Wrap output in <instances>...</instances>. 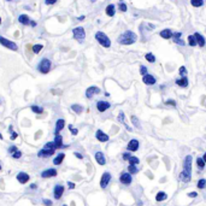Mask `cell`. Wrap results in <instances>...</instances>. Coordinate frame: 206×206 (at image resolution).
I'll return each mask as SVG.
<instances>
[{
    "mask_svg": "<svg viewBox=\"0 0 206 206\" xmlns=\"http://www.w3.org/2000/svg\"><path fill=\"white\" fill-rule=\"evenodd\" d=\"M137 40V35L131 32V30H126L123 34H121L118 36V41L121 45H133L135 41Z\"/></svg>",
    "mask_w": 206,
    "mask_h": 206,
    "instance_id": "1",
    "label": "cell"
},
{
    "mask_svg": "<svg viewBox=\"0 0 206 206\" xmlns=\"http://www.w3.org/2000/svg\"><path fill=\"white\" fill-rule=\"evenodd\" d=\"M190 169H192V157L188 156L186 157V160H185V170L180 175V177L182 179L183 182H188L190 180Z\"/></svg>",
    "mask_w": 206,
    "mask_h": 206,
    "instance_id": "2",
    "label": "cell"
},
{
    "mask_svg": "<svg viewBox=\"0 0 206 206\" xmlns=\"http://www.w3.org/2000/svg\"><path fill=\"white\" fill-rule=\"evenodd\" d=\"M95 39H97V41H98L103 47H105V48L111 47V40L109 39V36H107L105 33L98 32V33L95 34Z\"/></svg>",
    "mask_w": 206,
    "mask_h": 206,
    "instance_id": "3",
    "label": "cell"
},
{
    "mask_svg": "<svg viewBox=\"0 0 206 206\" xmlns=\"http://www.w3.org/2000/svg\"><path fill=\"white\" fill-rule=\"evenodd\" d=\"M55 151V147H54V143L53 142H48L46 143V146L44 148L39 152V156L40 157H48V156H52Z\"/></svg>",
    "mask_w": 206,
    "mask_h": 206,
    "instance_id": "4",
    "label": "cell"
},
{
    "mask_svg": "<svg viewBox=\"0 0 206 206\" xmlns=\"http://www.w3.org/2000/svg\"><path fill=\"white\" fill-rule=\"evenodd\" d=\"M72 35H74V39L77 40L78 42H83V40L86 39V32L82 27H77L72 29Z\"/></svg>",
    "mask_w": 206,
    "mask_h": 206,
    "instance_id": "5",
    "label": "cell"
},
{
    "mask_svg": "<svg viewBox=\"0 0 206 206\" xmlns=\"http://www.w3.org/2000/svg\"><path fill=\"white\" fill-rule=\"evenodd\" d=\"M51 65H52V64H51V61L47 59V58H44V59L40 62L38 69H39V71H40L41 74H47V72L51 70Z\"/></svg>",
    "mask_w": 206,
    "mask_h": 206,
    "instance_id": "6",
    "label": "cell"
},
{
    "mask_svg": "<svg viewBox=\"0 0 206 206\" xmlns=\"http://www.w3.org/2000/svg\"><path fill=\"white\" fill-rule=\"evenodd\" d=\"M142 82L147 86H153V84L157 83V78L151 74H146V75L142 76Z\"/></svg>",
    "mask_w": 206,
    "mask_h": 206,
    "instance_id": "7",
    "label": "cell"
},
{
    "mask_svg": "<svg viewBox=\"0 0 206 206\" xmlns=\"http://www.w3.org/2000/svg\"><path fill=\"white\" fill-rule=\"evenodd\" d=\"M0 44H1L3 46H5L6 48H10V49H12V51H17V45H16L15 42H12V41H10V40L3 38V36H0Z\"/></svg>",
    "mask_w": 206,
    "mask_h": 206,
    "instance_id": "8",
    "label": "cell"
},
{
    "mask_svg": "<svg viewBox=\"0 0 206 206\" xmlns=\"http://www.w3.org/2000/svg\"><path fill=\"white\" fill-rule=\"evenodd\" d=\"M98 93H100V89L98 87H95V86H92V87H89L88 89L86 91V97L88 98V99H91V98H93L95 94H98Z\"/></svg>",
    "mask_w": 206,
    "mask_h": 206,
    "instance_id": "9",
    "label": "cell"
},
{
    "mask_svg": "<svg viewBox=\"0 0 206 206\" xmlns=\"http://www.w3.org/2000/svg\"><path fill=\"white\" fill-rule=\"evenodd\" d=\"M110 103H107V101H103V100H100V101H98L97 103V109H98V111L99 112H105L107 109H110Z\"/></svg>",
    "mask_w": 206,
    "mask_h": 206,
    "instance_id": "10",
    "label": "cell"
},
{
    "mask_svg": "<svg viewBox=\"0 0 206 206\" xmlns=\"http://www.w3.org/2000/svg\"><path fill=\"white\" fill-rule=\"evenodd\" d=\"M110 180H111V175H110L109 172H105V174L101 176V181H100L101 188H106L107 185H109V182H110Z\"/></svg>",
    "mask_w": 206,
    "mask_h": 206,
    "instance_id": "11",
    "label": "cell"
},
{
    "mask_svg": "<svg viewBox=\"0 0 206 206\" xmlns=\"http://www.w3.org/2000/svg\"><path fill=\"white\" fill-rule=\"evenodd\" d=\"M194 38H195V40H196V44H198V46L199 47H204L205 45H206V40H205V38L200 34V33H194Z\"/></svg>",
    "mask_w": 206,
    "mask_h": 206,
    "instance_id": "12",
    "label": "cell"
},
{
    "mask_svg": "<svg viewBox=\"0 0 206 206\" xmlns=\"http://www.w3.org/2000/svg\"><path fill=\"white\" fill-rule=\"evenodd\" d=\"M159 35H160L162 39H165V40L172 39V30H171V29H169V28L163 29V30L159 33Z\"/></svg>",
    "mask_w": 206,
    "mask_h": 206,
    "instance_id": "13",
    "label": "cell"
},
{
    "mask_svg": "<svg viewBox=\"0 0 206 206\" xmlns=\"http://www.w3.org/2000/svg\"><path fill=\"white\" fill-rule=\"evenodd\" d=\"M121 182L123 183V185H130L131 183V175L130 174H128V172H124V174H122L121 175Z\"/></svg>",
    "mask_w": 206,
    "mask_h": 206,
    "instance_id": "14",
    "label": "cell"
},
{
    "mask_svg": "<svg viewBox=\"0 0 206 206\" xmlns=\"http://www.w3.org/2000/svg\"><path fill=\"white\" fill-rule=\"evenodd\" d=\"M17 180L19 181V183L24 185V183H27V182L29 181V175L25 174V172H19V174L17 175Z\"/></svg>",
    "mask_w": 206,
    "mask_h": 206,
    "instance_id": "15",
    "label": "cell"
},
{
    "mask_svg": "<svg viewBox=\"0 0 206 206\" xmlns=\"http://www.w3.org/2000/svg\"><path fill=\"white\" fill-rule=\"evenodd\" d=\"M175 83L177 84L179 87L186 88V87H188V78H187L186 76H183V77H181V78H177V80H176Z\"/></svg>",
    "mask_w": 206,
    "mask_h": 206,
    "instance_id": "16",
    "label": "cell"
},
{
    "mask_svg": "<svg viewBox=\"0 0 206 206\" xmlns=\"http://www.w3.org/2000/svg\"><path fill=\"white\" fill-rule=\"evenodd\" d=\"M63 193H64V187L63 186H55V188H54V198L57 200L62 198Z\"/></svg>",
    "mask_w": 206,
    "mask_h": 206,
    "instance_id": "17",
    "label": "cell"
},
{
    "mask_svg": "<svg viewBox=\"0 0 206 206\" xmlns=\"http://www.w3.org/2000/svg\"><path fill=\"white\" fill-rule=\"evenodd\" d=\"M41 176H42V177H45V179H47V177H54V176H57V170L55 169H48V170L44 171L41 174Z\"/></svg>",
    "mask_w": 206,
    "mask_h": 206,
    "instance_id": "18",
    "label": "cell"
},
{
    "mask_svg": "<svg viewBox=\"0 0 206 206\" xmlns=\"http://www.w3.org/2000/svg\"><path fill=\"white\" fill-rule=\"evenodd\" d=\"M137 148H139V141L135 140V139L130 140V142L128 143V150L131 151V152H134V151H136Z\"/></svg>",
    "mask_w": 206,
    "mask_h": 206,
    "instance_id": "19",
    "label": "cell"
},
{
    "mask_svg": "<svg viewBox=\"0 0 206 206\" xmlns=\"http://www.w3.org/2000/svg\"><path fill=\"white\" fill-rule=\"evenodd\" d=\"M54 147H55V150H58V148H61V147L63 146V139H62V136L59 135V134H55V139H54Z\"/></svg>",
    "mask_w": 206,
    "mask_h": 206,
    "instance_id": "20",
    "label": "cell"
},
{
    "mask_svg": "<svg viewBox=\"0 0 206 206\" xmlns=\"http://www.w3.org/2000/svg\"><path fill=\"white\" fill-rule=\"evenodd\" d=\"M114 9H116V7H114V5H113V4L107 5V6H106V9H105L106 15H107L109 17H113V16H114V13H116V10H114Z\"/></svg>",
    "mask_w": 206,
    "mask_h": 206,
    "instance_id": "21",
    "label": "cell"
},
{
    "mask_svg": "<svg viewBox=\"0 0 206 206\" xmlns=\"http://www.w3.org/2000/svg\"><path fill=\"white\" fill-rule=\"evenodd\" d=\"M97 139L99 140V141H101V142H105V141H107L109 140V136L104 133V131H101V130H98L97 131Z\"/></svg>",
    "mask_w": 206,
    "mask_h": 206,
    "instance_id": "22",
    "label": "cell"
},
{
    "mask_svg": "<svg viewBox=\"0 0 206 206\" xmlns=\"http://www.w3.org/2000/svg\"><path fill=\"white\" fill-rule=\"evenodd\" d=\"M64 126H65V121L64 120H58L57 123H55V134L59 133L64 128Z\"/></svg>",
    "mask_w": 206,
    "mask_h": 206,
    "instance_id": "23",
    "label": "cell"
},
{
    "mask_svg": "<svg viewBox=\"0 0 206 206\" xmlns=\"http://www.w3.org/2000/svg\"><path fill=\"white\" fill-rule=\"evenodd\" d=\"M95 159H97V162H98L100 165H104V164L106 163L105 157H104V154H103L101 152H97V153H95Z\"/></svg>",
    "mask_w": 206,
    "mask_h": 206,
    "instance_id": "24",
    "label": "cell"
},
{
    "mask_svg": "<svg viewBox=\"0 0 206 206\" xmlns=\"http://www.w3.org/2000/svg\"><path fill=\"white\" fill-rule=\"evenodd\" d=\"M18 21H19V23H22V24H24V25H27V24L30 23V18H29L27 15H21V16L18 17Z\"/></svg>",
    "mask_w": 206,
    "mask_h": 206,
    "instance_id": "25",
    "label": "cell"
},
{
    "mask_svg": "<svg viewBox=\"0 0 206 206\" xmlns=\"http://www.w3.org/2000/svg\"><path fill=\"white\" fill-rule=\"evenodd\" d=\"M64 158H65V154H64V153H59V154L55 157V159L53 160V163H54L55 165H59V164H62V162H63Z\"/></svg>",
    "mask_w": 206,
    "mask_h": 206,
    "instance_id": "26",
    "label": "cell"
},
{
    "mask_svg": "<svg viewBox=\"0 0 206 206\" xmlns=\"http://www.w3.org/2000/svg\"><path fill=\"white\" fill-rule=\"evenodd\" d=\"M190 4L193 7H201L204 5V0H190Z\"/></svg>",
    "mask_w": 206,
    "mask_h": 206,
    "instance_id": "27",
    "label": "cell"
},
{
    "mask_svg": "<svg viewBox=\"0 0 206 206\" xmlns=\"http://www.w3.org/2000/svg\"><path fill=\"white\" fill-rule=\"evenodd\" d=\"M188 45H189V46H192V47L198 46V44H196V40H195L194 35H189V36H188Z\"/></svg>",
    "mask_w": 206,
    "mask_h": 206,
    "instance_id": "28",
    "label": "cell"
},
{
    "mask_svg": "<svg viewBox=\"0 0 206 206\" xmlns=\"http://www.w3.org/2000/svg\"><path fill=\"white\" fill-rule=\"evenodd\" d=\"M145 58H146V61L150 62V63H154V62H156V57H154L153 53H147V54L145 55Z\"/></svg>",
    "mask_w": 206,
    "mask_h": 206,
    "instance_id": "29",
    "label": "cell"
},
{
    "mask_svg": "<svg viewBox=\"0 0 206 206\" xmlns=\"http://www.w3.org/2000/svg\"><path fill=\"white\" fill-rule=\"evenodd\" d=\"M156 199H157V201H163V200H165V199H166V193H164V192L158 193L157 196H156Z\"/></svg>",
    "mask_w": 206,
    "mask_h": 206,
    "instance_id": "30",
    "label": "cell"
},
{
    "mask_svg": "<svg viewBox=\"0 0 206 206\" xmlns=\"http://www.w3.org/2000/svg\"><path fill=\"white\" fill-rule=\"evenodd\" d=\"M71 109H72V110H74L76 113H81V112L83 111V107H82L81 105H77V104L72 105V106H71Z\"/></svg>",
    "mask_w": 206,
    "mask_h": 206,
    "instance_id": "31",
    "label": "cell"
},
{
    "mask_svg": "<svg viewBox=\"0 0 206 206\" xmlns=\"http://www.w3.org/2000/svg\"><path fill=\"white\" fill-rule=\"evenodd\" d=\"M196 165H198L200 169H204V166H205L204 159H202V158H198V159H196Z\"/></svg>",
    "mask_w": 206,
    "mask_h": 206,
    "instance_id": "32",
    "label": "cell"
},
{
    "mask_svg": "<svg viewBox=\"0 0 206 206\" xmlns=\"http://www.w3.org/2000/svg\"><path fill=\"white\" fill-rule=\"evenodd\" d=\"M118 9H120V11H122V12H126V11L128 10V6H127V4H124V3H120V5H118Z\"/></svg>",
    "mask_w": 206,
    "mask_h": 206,
    "instance_id": "33",
    "label": "cell"
},
{
    "mask_svg": "<svg viewBox=\"0 0 206 206\" xmlns=\"http://www.w3.org/2000/svg\"><path fill=\"white\" fill-rule=\"evenodd\" d=\"M182 36V33L181 32H172V40L175 39H181Z\"/></svg>",
    "mask_w": 206,
    "mask_h": 206,
    "instance_id": "34",
    "label": "cell"
},
{
    "mask_svg": "<svg viewBox=\"0 0 206 206\" xmlns=\"http://www.w3.org/2000/svg\"><path fill=\"white\" fill-rule=\"evenodd\" d=\"M32 110H33L35 113H42V111H44L41 107H39V106H36V105H33V106H32Z\"/></svg>",
    "mask_w": 206,
    "mask_h": 206,
    "instance_id": "35",
    "label": "cell"
},
{
    "mask_svg": "<svg viewBox=\"0 0 206 206\" xmlns=\"http://www.w3.org/2000/svg\"><path fill=\"white\" fill-rule=\"evenodd\" d=\"M179 74H180L182 77L186 76V75H187V69H186V66H181L180 70H179Z\"/></svg>",
    "mask_w": 206,
    "mask_h": 206,
    "instance_id": "36",
    "label": "cell"
},
{
    "mask_svg": "<svg viewBox=\"0 0 206 206\" xmlns=\"http://www.w3.org/2000/svg\"><path fill=\"white\" fill-rule=\"evenodd\" d=\"M129 162H130V164H133V165H136V164H139V159L136 158V157H130L129 159H128Z\"/></svg>",
    "mask_w": 206,
    "mask_h": 206,
    "instance_id": "37",
    "label": "cell"
},
{
    "mask_svg": "<svg viewBox=\"0 0 206 206\" xmlns=\"http://www.w3.org/2000/svg\"><path fill=\"white\" fill-rule=\"evenodd\" d=\"M128 169H129V172H130V174H136V172H137L136 166H135V165H133V164H130Z\"/></svg>",
    "mask_w": 206,
    "mask_h": 206,
    "instance_id": "38",
    "label": "cell"
},
{
    "mask_svg": "<svg viewBox=\"0 0 206 206\" xmlns=\"http://www.w3.org/2000/svg\"><path fill=\"white\" fill-rule=\"evenodd\" d=\"M131 122H133V124L136 127V128H140V124H139V121H137V118H136V117L135 116H133L131 117Z\"/></svg>",
    "mask_w": 206,
    "mask_h": 206,
    "instance_id": "39",
    "label": "cell"
},
{
    "mask_svg": "<svg viewBox=\"0 0 206 206\" xmlns=\"http://www.w3.org/2000/svg\"><path fill=\"white\" fill-rule=\"evenodd\" d=\"M42 48H44V46H42V45H35V46H34V48H33V51H34L35 53H39V52H40Z\"/></svg>",
    "mask_w": 206,
    "mask_h": 206,
    "instance_id": "40",
    "label": "cell"
},
{
    "mask_svg": "<svg viewBox=\"0 0 206 206\" xmlns=\"http://www.w3.org/2000/svg\"><path fill=\"white\" fill-rule=\"evenodd\" d=\"M21 156H22V153H21V152L18 151V150H17V151H15V152L12 153V157H13L15 159H18V158H21Z\"/></svg>",
    "mask_w": 206,
    "mask_h": 206,
    "instance_id": "41",
    "label": "cell"
},
{
    "mask_svg": "<svg viewBox=\"0 0 206 206\" xmlns=\"http://www.w3.org/2000/svg\"><path fill=\"white\" fill-rule=\"evenodd\" d=\"M205 185H206V181H205L204 179H201V180L198 182V188H204Z\"/></svg>",
    "mask_w": 206,
    "mask_h": 206,
    "instance_id": "42",
    "label": "cell"
},
{
    "mask_svg": "<svg viewBox=\"0 0 206 206\" xmlns=\"http://www.w3.org/2000/svg\"><path fill=\"white\" fill-rule=\"evenodd\" d=\"M140 74H141L142 76L146 75V74H147V68L143 66V65H141V66H140Z\"/></svg>",
    "mask_w": 206,
    "mask_h": 206,
    "instance_id": "43",
    "label": "cell"
},
{
    "mask_svg": "<svg viewBox=\"0 0 206 206\" xmlns=\"http://www.w3.org/2000/svg\"><path fill=\"white\" fill-rule=\"evenodd\" d=\"M174 42H175V44H179V45H181V46H185V41H182L181 39H175Z\"/></svg>",
    "mask_w": 206,
    "mask_h": 206,
    "instance_id": "44",
    "label": "cell"
},
{
    "mask_svg": "<svg viewBox=\"0 0 206 206\" xmlns=\"http://www.w3.org/2000/svg\"><path fill=\"white\" fill-rule=\"evenodd\" d=\"M15 151H17V147L16 146H12V147H10V148H9V153L10 154H12Z\"/></svg>",
    "mask_w": 206,
    "mask_h": 206,
    "instance_id": "45",
    "label": "cell"
},
{
    "mask_svg": "<svg viewBox=\"0 0 206 206\" xmlns=\"http://www.w3.org/2000/svg\"><path fill=\"white\" fill-rule=\"evenodd\" d=\"M118 120H120L121 122H123V123H124V113H123V112H121V113H120V116H118Z\"/></svg>",
    "mask_w": 206,
    "mask_h": 206,
    "instance_id": "46",
    "label": "cell"
},
{
    "mask_svg": "<svg viewBox=\"0 0 206 206\" xmlns=\"http://www.w3.org/2000/svg\"><path fill=\"white\" fill-rule=\"evenodd\" d=\"M47 5H53V4H55L57 3V0H46L45 1Z\"/></svg>",
    "mask_w": 206,
    "mask_h": 206,
    "instance_id": "47",
    "label": "cell"
},
{
    "mask_svg": "<svg viewBox=\"0 0 206 206\" xmlns=\"http://www.w3.org/2000/svg\"><path fill=\"white\" fill-rule=\"evenodd\" d=\"M165 104H166V105H172V106H176V103H175L174 100H168V101H165Z\"/></svg>",
    "mask_w": 206,
    "mask_h": 206,
    "instance_id": "48",
    "label": "cell"
},
{
    "mask_svg": "<svg viewBox=\"0 0 206 206\" xmlns=\"http://www.w3.org/2000/svg\"><path fill=\"white\" fill-rule=\"evenodd\" d=\"M69 128H70V130H71V134H72V135H76V134H77V129H74V128H72V126H69Z\"/></svg>",
    "mask_w": 206,
    "mask_h": 206,
    "instance_id": "49",
    "label": "cell"
},
{
    "mask_svg": "<svg viewBox=\"0 0 206 206\" xmlns=\"http://www.w3.org/2000/svg\"><path fill=\"white\" fill-rule=\"evenodd\" d=\"M44 204H45V205H47V206H51V205H52V201H51V200L45 199V200H44Z\"/></svg>",
    "mask_w": 206,
    "mask_h": 206,
    "instance_id": "50",
    "label": "cell"
},
{
    "mask_svg": "<svg viewBox=\"0 0 206 206\" xmlns=\"http://www.w3.org/2000/svg\"><path fill=\"white\" fill-rule=\"evenodd\" d=\"M123 158H124V159H127V160H128V159H129V158H130V156H129V153H124V154H123Z\"/></svg>",
    "mask_w": 206,
    "mask_h": 206,
    "instance_id": "51",
    "label": "cell"
},
{
    "mask_svg": "<svg viewBox=\"0 0 206 206\" xmlns=\"http://www.w3.org/2000/svg\"><path fill=\"white\" fill-rule=\"evenodd\" d=\"M68 186H69V187H70L71 189H72V188H75V185H74L72 182H69V183H68Z\"/></svg>",
    "mask_w": 206,
    "mask_h": 206,
    "instance_id": "52",
    "label": "cell"
},
{
    "mask_svg": "<svg viewBox=\"0 0 206 206\" xmlns=\"http://www.w3.org/2000/svg\"><path fill=\"white\" fill-rule=\"evenodd\" d=\"M75 156H76V157H77V158H80V159H82V156H81V154H80V153H77V152H76V153H75Z\"/></svg>",
    "mask_w": 206,
    "mask_h": 206,
    "instance_id": "53",
    "label": "cell"
},
{
    "mask_svg": "<svg viewBox=\"0 0 206 206\" xmlns=\"http://www.w3.org/2000/svg\"><path fill=\"white\" fill-rule=\"evenodd\" d=\"M30 24H32V27H35V25H36V22H34V21H30Z\"/></svg>",
    "mask_w": 206,
    "mask_h": 206,
    "instance_id": "54",
    "label": "cell"
},
{
    "mask_svg": "<svg viewBox=\"0 0 206 206\" xmlns=\"http://www.w3.org/2000/svg\"><path fill=\"white\" fill-rule=\"evenodd\" d=\"M189 196H196V193L192 192V193H189Z\"/></svg>",
    "mask_w": 206,
    "mask_h": 206,
    "instance_id": "55",
    "label": "cell"
},
{
    "mask_svg": "<svg viewBox=\"0 0 206 206\" xmlns=\"http://www.w3.org/2000/svg\"><path fill=\"white\" fill-rule=\"evenodd\" d=\"M16 137H17V134H16V133H13V134H12V140H13V139H16Z\"/></svg>",
    "mask_w": 206,
    "mask_h": 206,
    "instance_id": "56",
    "label": "cell"
},
{
    "mask_svg": "<svg viewBox=\"0 0 206 206\" xmlns=\"http://www.w3.org/2000/svg\"><path fill=\"white\" fill-rule=\"evenodd\" d=\"M83 19H84V17H83V16H81V17L78 18V21H83Z\"/></svg>",
    "mask_w": 206,
    "mask_h": 206,
    "instance_id": "57",
    "label": "cell"
},
{
    "mask_svg": "<svg viewBox=\"0 0 206 206\" xmlns=\"http://www.w3.org/2000/svg\"><path fill=\"white\" fill-rule=\"evenodd\" d=\"M202 159H204V162H206V153L204 154V158H202Z\"/></svg>",
    "mask_w": 206,
    "mask_h": 206,
    "instance_id": "58",
    "label": "cell"
},
{
    "mask_svg": "<svg viewBox=\"0 0 206 206\" xmlns=\"http://www.w3.org/2000/svg\"><path fill=\"white\" fill-rule=\"evenodd\" d=\"M0 140H3V135L1 134H0Z\"/></svg>",
    "mask_w": 206,
    "mask_h": 206,
    "instance_id": "59",
    "label": "cell"
},
{
    "mask_svg": "<svg viewBox=\"0 0 206 206\" xmlns=\"http://www.w3.org/2000/svg\"><path fill=\"white\" fill-rule=\"evenodd\" d=\"M91 1H92V3H95V1H97V0H91Z\"/></svg>",
    "mask_w": 206,
    "mask_h": 206,
    "instance_id": "60",
    "label": "cell"
},
{
    "mask_svg": "<svg viewBox=\"0 0 206 206\" xmlns=\"http://www.w3.org/2000/svg\"><path fill=\"white\" fill-rule=\"evenodd\" d=\"M0 24H1V17H0Z\"/></svg>",
    "mask_w": 206,
    "mask_h": 206,
    "instance_id": "61",
    "label": "cell"
},
{
    "mask_svg": "<svg viewBox=\"0 0 206 206\" xmlns=\"http://www.w3.org/2000/svg\"><path fill=\"white\" fill-rule=\"evenodd\" d=\"M0 170H1V165H0Z\"/></svg>",
    "mask_w": 206,
    "mask_h": 206,
    "instance_id": "62",
    "label": "cell"
},
{
    "mask_svg": "<svg viewBox=\"0 0 206 206\" xmlns=\"http://www.w3.org/2000/svg\"><path fill=\"white\" fill-rule=\"evenodd\" d=\"M7 1H12V0H7Z\"/></svg>",
    "mask_w": 206,
    "mask_h": 206,
    "instance_id": "63",
    "label": "cell"
},
{
    "mask_svg": "<svg viewBox=\"0 0 206 206\" xmlns=\"http://www.w3.org/2000/svg\"><path fill=\"white\" fill-rule=\"evenodd\" d=\"M64 206H66V205H64Z\"/></svg>",
    "mask_w": 206,
    "mask_h": 206,
    "instance_id": "64",
    "label": "cell"
}]
</instances>
